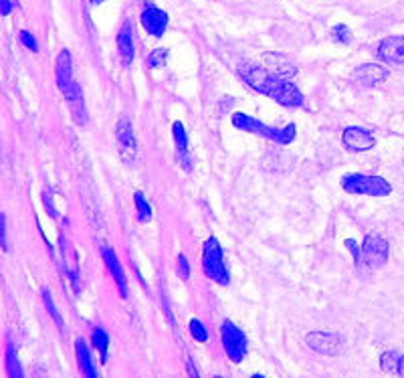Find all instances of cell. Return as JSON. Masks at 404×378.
Masks as SVG:
<instances>
[{
    "instance_id": "31",
    "label": "cell",
    "mask_w": 404,
    "mask_h": 378,
    "mask_svg": "<svg viewBox=\"0 0 404 378\" xmlns=\"http://www.w3.org/2000/svg\"><path fill=\"white\" fill-rule=\"evenodd\" d=\"M13 6H14V0H0V14H11L13 13Z\"/></svg>"
},
{
    "instance_id": "15",
    "label": "cell",
    "mask_w": 404,
    "mask_h": 378,
    "mask_svg": "<svg viewBox=\"0 0 404 378\" xmlns=\"http://www.w3.org/2000/svg\"><path fill=\"white\" fill-rule=\"evenodd\" d=\"M67 102H69V107H71V116H73V122L77 126H85L87 124V109H85V102H83V93H81V87L77 83H73L69 90L65 92Z\"/></svg>"
},
{
    "instance_id": "2",
    "label": "cell",
    "mask_w": 404,
    "mask_h": 378,
    "mask_svg": "<svg viewBox=\"0 0 404 378\" xmlns=\"http://www.w3.org/2000/svg\"><path fill=\"white\" fill-rule=\"evenodd\" d=\"M233 126L239 128V130L243 131H249V134H253V136H259V138H265V140H271L275 144H291L295 140V136H297V128H295V124H285V126H281V128H273V126H267V124H263L259 119L251 118L247 114H235L233 116Z\"/></svg>"
},
{
    "instance_id": "18",
    "label": "cell",
    "mask_w": 404,
    "mask_h": 378,
    "mask_svg": "<svg viewBox=\"0 0 404 378\" xmlns=\"http://www.w3.org/2000/svg\"><path fill=\"white\" fill-rule=\"evenodd\" d=\"M172 134H174V144H176V152H178L180 166H182L184 170H190V160H188V136H186V130H184V126L180 122H174Z\"/></svg>"
},
{
    "instance_id": "23",
    "label": "cell",
    "mask_w": 404,
    "mask_h": 378,
    "mask_svg": "<svg viewBox=\"0 0 404 378\" xmlns=\"http://www.w3.org/2000/svg\"><path fill=\"white\" fill-rule=\"evenodd\" d=\"M43 303H45V308H47V312H49V315H51V320L57 324V326L63 330V318H61V313H59V310L55 308V303H53V298H51V291L45 287L43 289Z\"/></svg>"
},
{
    "instance_id": "34",
    "label": "cell",
    "mask_w": 404,
    "mask_h": 378,
    "mask_svg": "<svg viewBox=\"0 0 404 378\" xmlns=\"http://www.w3.org/2000/svg\"><path fill=\"white\" fill-rule=\"evenodd\" d=\"M398 374L400 377H404V354L400 356V364H398Z\"/></svg>"
},
{
    "instance_id": "33",
    "label": "cell",
    "mask_w": 404,
    "mask_h": 378,
    "mask_svg": "<svg viewBox=\"0 0 404 378\" xmlns=\"http://www.w3.org/2000/svg\"><path fill=\"white\" fill-rule=\"evenodd\" d=\"M188 374H190V378H200V374H198V370L195 368V364H192V360H188Z\"/></svg>"
},
{
    "instance_id": "3",
    "label": "cell",
    "mask_w": 404,
    "mask_h": 378,
    "mask_svg": "<svg viewBox=\"0 0 404 378\" xmlns=\"http://www.w3.org/2000/svg\"><path fill=\"white\" fill-rule=\"evenodd\" d=\"M202 271L209 277L210 281L219 284V286H229L231 275L224 263V253H222L221 243L217 237H209L204 243V251H202Z\"/></svg>"
},
{
    "instance_id": "12",
    "label": "cell",
    "mask_w": 404,
    "mask_h": 378,
    "mask_svg": "<svg viewBox=\"0 0 404 378\" xmlns=\"http://www.w3.org/2000/svg\"><path fill=\"white\" fill-rule=\"evenodd\" d=\"M342 142H344V146H346L348 150H354V152H366V150L374 148L376 140H374V136H372L368 130H364V128L350 126V128H346L344 134H342Z\"/></svg>"
},
{
    "instance_id": "9",
    "label": "cell",
    "mask_w": 404,
    "mask_h": 378,
    "mask_svg": "<svg viewBox=\"0 0 404 378\" xmlns=\"http://www.w3.org/2000/svg\"><path fill=\"white\" fill-rule=\"evenodd\" d=\"M386 77H388V69L378 65V63H366V65H360L352 73L354 85L360 87V90H370V87H374V85L382 83Z\"/></svg>"
},
{
    "instance_id": "25",
    "label": "cell",
    "mask_w": 404,
    "mask_h": 378,
    "mask_svg": "<svg viewBox=\"0 0 404 378\" xmlns=\"http://www.w3.org/2000/svg\"><path fill=\"white\" fill-rule=\"evenodd\" d=\"M166 57H168V51L166 49H154V51L148 55L146 59V65L156 69V67H162L166 63Z\"/></svg>"
},
{
    "instance_id": "4",
    "label": "cell",
    "mask_w": 404,
    "mask_h": 378,
    "mask_svg": "<svg viewBox=\"0 0 404 378\" xmlns=\"http://www.w3.org/2000/svg\"><path fill=\"white\" fill-rule=\"evenodd\" d=\"M342 188L348 195H364V196H388L392 193V186L382 176L372 174H346L342 178Z\"/></svg>"
},
{
    "instance_id": "35",
    "label": "cell",
    "mask_w": 404,
    "mask_h": 378,
    "mask_svg": "<svg viewBox=\"0 0 404 378\" xmlns=\"http://www.w3.org/2000/svg\"><path fill=\"white\" fill-rule=\"evenodd\" d=\"M104 0H92V4H102Z\"/></svg>"
},
{
    "instance_id": "20",
    "label": "cell",
    "mask_w": 404,
    "mask_h": 378,
    "mask_svg": "<svg viewBox=\"0 0 404 378\" xmlns=\"http://www.w3.org/2000/svg\"><path fill=\"white\" fill-rule=\"evenodd\" d=\"M92 344L97 348V352L102 354V360H107V350H109V336L104 328H93Z\"/></svg>"
},
{
    "instance_id": "28",
    "label": "cell",
    "mask_w": 404,
    "mask_h": 378,
    "mask_svg": "<svg viewBox=\"0 0 404 378\" xmlns=\"http://www.w3.org/2000/svg\"><path fill=\"white\" fill-rule=\"evenodd\" d=\"M178 277L182 281H186L190 277V263H188V259L184 255H178Z\"/></svg>"
},
{
    "instance_id": "32",
    "label": "cell",
    "mask_w": 404,
    "mask_h": 378,
    "mask_svg": "<svg viewBox=\"0 0 404 378\" xmlns=\"http://www.w3.org/2000/svg\"><path fill=\"white\" fill-rule=\"evenodd\" d=\"M43 200H45V209L49 210V215H51V217H55V219H57V217H59V215H57V212H55V210H53L51 195H49V193H43Z\"/></svg>"
},
{
    "instance_id": "10",
    "label": "cell",
    "mask_w": 404,
    "mask_h": 378,
    "mask_svg": "<svg viewBox=\"0 0 404 378\" xmlns=\"http://www.w3.org/2000/svg\"><path fill=\"white\" fill-rule=\"evenodd\" d=\"M378 59L394 67H404V37L394 35L380 40L378 45Z\"/></svg>"
},
{
    "instance_id": "29",
    "label": "cell",
    "mask_w": 404,
    "mask_h": 378,
    "mask_svg": "<svg viewBox=\"0 0 404 378\" xmlns=\"http://www.w3.org/2000/svg\"><path fill=\"white\" fill-rule=\"evenodd\" d=\"M346 247L352 251L354 261H356V265L360 267V263H362V247H358V243L352 241V239H348V241H346Z\"/></svg>"
},
{
    "instance_id": "37",
    "label": "cell",
    "mask_w": 404,
    "mask_h": 378,
    "mask_svg": "<svg viewBox=\"0 0 404 378\" xmlns=\"http://www.w3.org/2000/svg\"><path fill=\"white\" fill-rule=\"evenodd\" d=\"M214 378H222V377H214Z\"/></svg>"
},
{
    "instance_id": "36",
    "label": "cell",
    "mask_w": 404,
    "mask_h": 378,
    "mask_svg": "<svg viewBox=\"0 0 404 378\" xmlns=\"http://www.w3.org/2000/svg\"><path fill=\"white\" fill-rule=\"evenodd\" d=\"M251 378H265V377H263V374H253Z\"/></svg>"
},
{
    "instance_id": "26",
    "label": "cell",
    "mask_w": 404,
    "mask_h": 378,
    "mask_svg": "<svg viewBox=\"0 0 404 378\" xmlns=\"http://www.w3.org/2000/svg\"><path fill=\"white\" fill-rule=\"evenodd\" d=\"M190 334L196 342H207L209 340V330L204 328V324L200 320H190Z\"/></svg>"
},
{
    "instance_id": "14",
    "label": "cell",
    "mask_w": 404,
    "mask_h": 378,
    "mask_svg": "<svg viewBox=\"0 0 404 378\" xmlns=\"http://www.w3.org/2000/svg\"><path fill=\"white\" fill-rule=\"evenodd\" d=\"M55 79H57V87L65 93L75 81H73V59L71 53L63 49L57 57V65H55Z\"/></svg>"
},
{
    "instance_id": "30",
    "label": "cell",
    "mask_w": 404,
    "mask_h": 378,
    "mask_svg": "<svg viewBox=\"0 0 404 378\" xmlns=\"http://www.w3.org/2000/svg\"><path fill=\"white\" fill-rule=\"evenodd\" d=\"M0 245L6 251L9 249V241H6V217L0 212Z\"/></svg>"
},
{
    "instance_id": "24",
    "label": "cell",
    "mask_w": 404,
    "mask_h": 378,
    "mask_svg": "<svg viewBox=\"0 0 404 378\" xmlns=\"http://www.w3.org/2000/svg\"><path fill=\"white\" fill-rule=\"evenodd\" d=\"M332 39L339 45H350L352 43V31L346 25H336L332 28Z\"/></svg>"
},
{
    "instance_id": "17",
    "label": "cell",
    "mask_w": 404,
    "mask_h": 378,
    "mask_svg": "<svg viewBox=\"0 0 404 378\" xmlns=\"http://www.w3.org/2000/svg\"><path fill=\"white\" fill-rule=\"evenodd\" d=\"M75 354H77V362L81 372H83V378H99L97 377V370H95V364H93L89 346L85 344V340L79 338L75 342Z\"/></svg>"
},
{
    "instance_id": "6",
    "label": "cell",
    "mask_w": 404,
    "mask_h": 378,
    "mask_svg": "<svg viewBox=\"0 0 404 378\" xmlns=\"http://www.w3.org/2000/svg\"><path fill=\"white\" fill-rule=\"evenodd\" d=\"M388 259V243L378 235H366L362 243V263L368 269H378Z\"/></svg>"
},
{
    "instance_id": "13",
    "label": "cell",
    "mask_w": 404,
    "mask_h": 378,
    "mask_svg": "<svg viewBox=\"0 0 404 378\" xmlns=\"http://www.w3.org/2000/svg\"><path fill=\"white\" fill-rule=\"evenodd\" d=\"M102 257H104L107 271L111 274L116 286H118L121 298H128V277H126V271H124V267H121V263H119L118 255L114 253V249L104 247L102 249Z\"/></svg>"
},
{
    "instance_id": "19",
    "label": "cell",
    "mask_w": 404,
    "mask_h": 378,
    "mask_svg": "<svg viewBox=\"0 0 404 378\" xmlns=\"http://www.w3.org/2000/svg\"><path fill=\"white\" fill-rule=\"evenodd\" d=\"M4 364H6V377L9 378H25L23 366H21V360H18V356H16V350H14L13 344L6 346V358H4Z\"/></svg>"
},
{
    "instance_id": "11",
    "label": "cell",
    "mask_w": 404,
    "mask_h": 378,
    "mask_svg": "<svg viewBox=\"0 0 404 378\" xmlns=\"http://www.w3.org/2000/svg\"><path fill=\"white\" fill-rule=\"evenodd\" d=\"M140 21H142L143 28L152 37H162L166 33V28H168V14L164 13L162 9H158V6H152V4H148L143 9Z\"/></svg>"
},
{
    "instance_id": "8",
    "label": "cell",
    "mask_w": 404,
    "mask_h": 378,
    "mask_svg": "<svg viewBox=\"0 0 404 378\" xmlns=\"http://www.w3.org/2000/svg\"><path fill=\"white\" fill-rule=\"evenodd\" d=\"M305 344L313 352L324 354V356H336L344 346L338 334H329V332H310L305 336Z\"/></svg>"
},
{
    "instance_id": "1",
    "label": "cell",
    "mask_w": 404,
    "mask_h": 378,
    "mask_svg": "<svg viewBox=\"0 0 404 378\" xmlns=\"http://www.w3.org/2000/svg\"><path fill=\"white\" fill-rule=\"evenodd\" d=\"M239 73L249 87L271 97L283 107H301L305 102L303 93L300 92L297 85L291 83V79L275 75L269 69H263V67L257 65H243L239 69Z\"/></svg>"
},
{
    "instance_id": "27",
    "label": "cell",
    "mask_w": 404,
    "mask_h": 378,
    "mask_svg": "<svg viewBox=\"0 0 404 378\" xmlns=\"http://www.w3.org/2000/svg\"><path fill=\"white\" fill-rule=\"evenodd\" d=\"M18 39H21V43L25 45L28 51L37 53L39 51V45H37V39L28 33V31H21V35H18Z\"/></svg>"
},
{
    "instance_id": "7",
    "label": "cell",
    "mask_w": 404,
    "mask_h": 378,
    "mask_svg": "<svg viewBox=\"0 0 404 378\" xmlns=\"http://www.w3.org/2000/svg\"><path fill=\"white\" fill-rule=\"evenodd\" d=\"M116 140H118L119 158H121L124 162L131 164V162L136 160V154H138V142H136V136H133V128H131L130 118L121 116V118L118 119Z\"/></svg>"
},
{
    "instance_id": "22",
    "label": "cell",
    "mask_w": 404,
    "mask_h": 378,
    "mask_svg": "<svg viewBox=\"0 0 404 378\" xmlns=\"http://www.w3.org/2000/svg\"><path fill=\"white\" fill-rule=\"evenodd\" d=\"M398 364H400V354L396 352H384L380 356V368L388 374H396L398 372Z\"/></svg>"
},
{
    "instance_id": "16",
    "label": "cell",
    "mask_w": 404,
    "mask_h": 378,
    "mask_svg": "<svg viewBox=\"0 0 404 378\" xmlns=\"http://www.w3.org/2000/svg\"><path fill=\"white\" fill-rule=\"evenodd\" d=\"M118 51H119V57H121V63L124 65H130L131 61H133V35H131V23L130 21H126L121 28H119L118 33Z\"/></svg>"
},
{
    "instance_id": "21",
    "label": "cell",
    "mask_w": 404,
    "mask_h": 378,
    "mask_svg": "<svg viewBox=\"0 0 404 378\" xmlns=\"http://www.w3.org/2000/svg\"><path fill=\"white\" fill-rule=\"evenodd\" d=\"M133 202H136V210H138V219L142 222L150 221V219H152V207H150V202L146 200L142 190H138V193L133 195Z\"/></svg>"
},
{
    "instance_id": "5",
    "label": "cell",
    "mask_w": 404,
    "mask_h": 378,
    "mask_svg": "<svg viewBox=\"0 0 404 378\" xmlns=\"http://www.w3.org/2000/svg\"><path fill=\"white\" fill-rule=\"evenodd\" d=\"M221 340H222V348L229 356L231 362H243V358L247 356L249 350V340L245 336V332L241 328L236 326L235 322L226 320L221 328Z\"/></svg>"
}]
</instances>
